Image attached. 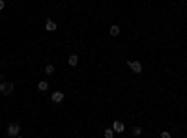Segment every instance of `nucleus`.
<instances>
[{"mask_svg": "<svg viewBox=\"0 0 187 138\" xmlns=\"http://www.w3.org/2000/svg\"><path fill=\"white\" fill-rule=\"evenodd\" d=\"M50 101H53V103H62V101H64V93H62V91H54V93L50 95Z\"/></svg>", "mask_w": 187, "mask_h": 138, "instance_id": "obj_3", "label": "nucleus"}, {"mask_svg": "<svg viewBox=\"0 0 187 138\" xmlns=\"http://www.w3.org/2000/svg\"><path fill=\"white\" fill-rule=\"evenodd\" d=\"M68 64H69V65H73V67H75V65L79 64V56H77V54H71V56H69V60H68Z\"/></svg>", "mask_w": 187, "mask_h": 138, "instance_id": "obj_7", "label": "nucleus"}, {"mask_svg": "<svg viewBox=\"0 0 187 138\" xmlns=\"http://www.w3.org/2000/svg\"><path fill=\"white\" fill-rule=\"evenodd\" d=\"M133 134L135 136H140V134H142V129H140V127H133Z\"/></svg>", "mask_w": 187, "mask_h": 138, "instance_id": "obj_12", "label": "nucleus"}, {"mask_svg": "<svg viewBox=\"0 0 187 138\" xmlns=\"http://www.w3.org/2000/svg\"><path fill=\"white\" fill-rule=\"evenodd\" d=\"M109 34L110 35H118L120 34V26H118V24H112V26L109 28Z\"/></svg>", "mask_w": 187, "mask_h": 138, "instance_id": "obj_8", "label": "nucleus"}, {"mask_svg": "<svg viewBox=\"0 0 187 138\" xmlns=\"http://www.w3.org/2000/svg\"><path fill=\"white\" fill-rule=\"evenodd\" d=\"M11 91H13V84L11 82H2V84H0V93L9 95Z\"/></svg>", "mask_w": 187, "mask_h": 138, "instance_id": "obj_1", "label": "nucleus"}, {"mask_svg": "<svg viewBox=\"0 0 187 138\" xmlns=\"http://www.w3.org/2000/svg\"><path fill=\"white\" fill-rule=\"evenodd\" d=\"M15 138H23V136H15Z\"/></svg>", "mask_w": 187, "mask_h": 138, "instance_id": "obj_15", "label": "nucleus"}, {"mask_svg": "<svg viewBox=\"0 0 187 138\" xmlns=\"http://www.w3.org/2000/svg\"><path fill=\"white\" fill-rule=\"evenodd\" d=\"M103 136H105V138H114V131H112V129H105Z\"/></svg>", "mask_w": 187, "mask_h": 138, "instance_id": "obj_10", "label": "nucleus"}, {"mask_svg": "<svg viewBox=\"0 0 187 138\" xmlns=\"http://www.w3.org/2000/svg\"><path fill=\"white\" fill-rule=\"evenodd\" d=\"M124 129H125V127H124L122 121H114V123H112V131L114 132H124Z\"/></svg>", "mask_w": 187, "mask_h": 138, "instance_id": "obj_5", "label": "nucleus"}, {"mask_svg": "<svg viewBox=\"0 0 187 138\" xmlns=\"http://www.w3.org/2000/svg\"><path fill=\"white\" fill-rule=\"evenodd\" d=\"M38 88L41 90V91H45V90L49 88V82H47V80H39V82H38Z\"/></svg>", "mask_w": 187, "mask_h": 138, "instance_id": "obj_9", "label": "nucleus"}, {"mask_svg": "<svg viewBox=\"0 0 187 138\" xmlns=\"http://www.w3.org/2000/svg\"><path fill=\"white\" fill-rule=\"evenodd\" d=\"M131 71H133V73H140V71H142V65H140V62H131Z\"/></svg>", "mask_w": 187, "mask_h": 138, "instance_id": "obj_6", "label": "nucleus"}, {"mask_svg": "<svg viewBox=\"0 0 187 138\" xmlns=\"http://www.w3.org/2000/svg\"><path fill=\"white\" fill-rule=\"evenodd\" d=\"M159 138H172V134H170L169 131H163V132L159 134Z\"/></svg>", "mask_w": 187, "mask_h": 138, "instance_id": "obj_13", "label": "nucleus"}, {"mask_svg": "<svg viewBox=\"0 0 187 138\" xmlns=\"http://www.w3.org/2000/svg\"><path fill=\"white\" fill-rule=\"evenodd\" d=\"M45 30H47V32H54V30H56V23L50 21V19H47V23H45Z\"/></svg>", "mask_w": 187, "mask_h": 138, "instance_id": "obj_4", "label": "nucleus"}, {"mask_svg": "<svg viewBox=\"0 0 187 138\" xmlns=\"http://www.w3.org/2000/svg\"><path fill=\"white\" fill-rule=\"evenodd\" d=\"M45 73H47V75H53V73H54V65H50V64H49L47 67H45Z\"/></svg>", "mask_w": 187, "mask_h": 138, "instance_id": "obj_11", "label": "nucleus"}, {"mask_svg": "<svg viewBox=\"0 0 187 138\" xmlns=\"http://www.w3.org/2000/svg\"><path fill=\"white\" fill-rule=\"evenodd\" d=\"M19 131H21V127H19L17 123L8 125V134H9V136H19Z\"/></svg>", "mask_w": 187, "mask_h": 138, "instance_id": "obj_2", "label": "nucleus"}, {"mask_svg": "<svg viewBox=\"0 0 187 138\" xmlns=\"http://www.w3.org/2000/svg\"><path fill=\"white\" fill-rule=\"evenodd\" d=\"M0 9H4V0H0Z\"/></svg>", "mask_w": 187, "mask_h": 138, "instance_id": "obj_14", "label": "nucleus"}]
</instances>
